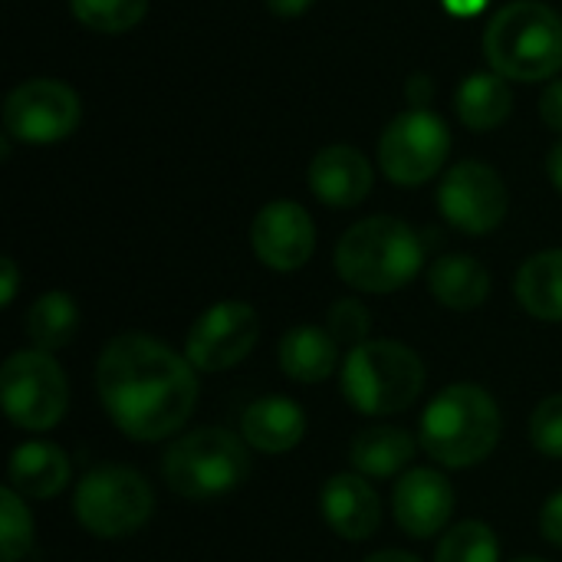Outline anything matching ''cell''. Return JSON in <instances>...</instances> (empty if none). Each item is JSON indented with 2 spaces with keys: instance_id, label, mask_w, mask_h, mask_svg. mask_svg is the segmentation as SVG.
Returning a JSON list of instances; mask_svg holds the SVG:
<instances>
[{
  "instance_id": "obj_1",
  "label": "cell",
  "mask_w": 562,
  "mask_h": 562,
  "mask_svg": "<svg viewBox=\"0 0 562 562\" xmlns=\"http://www.w3.org/2000/svg\"><path fill=\"white\" fill-rule=\"evenodd\" d=\"M95 392L125 438L151 445L184 428L198 405V375L171 346L145 333H122L95 362Z\"/></svg>"
},
{
  "instance_id": "obj_2",
  "label": "cell",
  "mask_w": 562,
  "mask_h": 562,
  "mask_svg": "<svg viewBox=\"0 0 562 562\" xmlns=\"http://www.w3.org/2000/svg\"><path fill=\"white\" fill-rule=\"evenodd\" d=\"M418 431L428 458H435L441 468L464 471L494 454L501 445L504 418L491 392L471 382H458L431 398Z\"/></svg>"
},
{
  "instance_id": "obj_3",
  "label": "cell",
  "mask_w": 562,
  "mask_h": 562,
  "mask_svg": "<svg viewBox=\"0 0 562 562\" xmlns=\"http://www.w3.org/2000/svg\"><path fill=\"white\" fill-rule=\"evenodd\" d=\"M425 263L422 237L398 217H366L336 244V273L359 293H395Z\"/></svg>"
},
{
  "instance_id": "obj_4",
  "label": "cell",
  "mask_w": 562,
  "mask_h": 562,
  "mask_svg": "<svg viewBox=\"0 0 562 562\" xmlns=\"http://www.w3.org/2000/svg\"><path fill=\"white\" fill-rule=\"evenodd\" d=\"M484 53L504 79H553L562 69V16L540 0H514L487 23Z\"/></svg>"
},
{
  "instance_id": "obj_5",
  "label": "cell",
  "mask_w": 562,
  "mask_h": 562,
  "mask_svg": "<svg viewBox=\"0 0 562 562\" xmlns=\"http://www.w3.org/2000/svg\"><path fill=\"white\" fill-rule=\"evenodd\" d=\"M425 392V362L415 349L392 339H369L342 362V395L369 418L412 408Z\"/></svg>"
},
{
  "instance_id": "obj_6",
  "label": "cell",
  "mask_w": 562,
  "mask_h": 562,
  "mask_svg": "<svg viewBox=\"0 0 562 562\" xmlns=\"http://www.w3.org/2000/svg\"><path fill=\"white\" fill-rule=\"evenodd\" d=\"M161 477L184 501L224 497L250 477L247 441L224 428H198L181 435L161 458Z\"/></svg>"
},
{
  "instance_id": "obj_7",
  "label": "cell",
  "mask_w": 562,
  "mask_h": 562,
  "mask_svg": "<svg viewBox=\"0 0 562 562\" xmlns=\"http://www.w3.org/2000/svg\"><path fill=\"white\" fill-rule=\"evenodd\" d=\"M155 510L151 484L122 464L89 471L72 494V514L79 527L99 540H125L148 524Z\"/></svg>"
},
{
  "instance_id": "obj_8",
  "label": "cell",
  "mask_w": 562,
  "mask_h": 562,
  "mask_svg": "<svg viewBox=\"0 0 562 562\" xmlns=\"http://www.w3.org/2000/svg\"><path fill=\"white\" fill-rule=\"evenodd\" d=\"M0 392L7 418L23 431H49L63 422L69 405V382L49 352H13L0 369Z\"/></svg>"
},
{
  "instance_id": "obj_9",
  "label": "cell",
  "mask_w": 562,
  "mask_h": 562,
  "mask_svg": "<svg viewBox=\"0 0 562 562\" xmlns=\"http://www.w3.org/2000/svg\"><path fill=\"white\" fill-rule=\"evenodd\" d=\"M451 151V132L448 125L428 112V109H412L402 112L398 119L389 122L379 142V161L389 181L415 188L431 181Z\"/></svg>"
},
{
  "instance_id": "obj_10",
  "label": "cell",
  "mask_w": 562,
  "mask_h": 562,
  "mask_svg": "<svg viewBox=\"0 0 562 562\" xmlns=\"http://www.w3.org/2000/svg\"><path fill=\"white\" fill-rule=\"evenodd\" d=\"M79 95L59 79H26L3 102V128L26 145H49L76 132Z\"/></svg>"
},
{
  "instance_id": "obj_11",
  "label": "cell",
  "mask_w": 562,
  "mask_h": 562,
  "mask_svg": "<svg viewBox=\"0 0 562 562\" xmlns=\"http://www.w3.org/2000/svg\"><path fill=\"white\" fill-rule=\"evenodd\" d=\"M260 339V319L250 303L221 300L207 306L184 339V356L198 372H224L240 366Z\"/></svg>"
},
{
  "instance_id": "obj_12",
  "label": "cell",
  "mask_w": 562,
  "mask_h": 562,
  "mask_svg": "<svg viewBox=\"0 0 562 562\" xmlns=\"http://www.w3.org/2000/svg\"><path fill=\"white\" fill-rule=\"evenodd\" d=\"M507 204L510 198L504 178L484 161L454 165L438 188V207L445 221L461 234H474V237L497 231L507 217Z\"/></svg>"
},
{
  "instance_id": "obj_13",
  "label": "cell",
  "mask_w": 562,
  "mask_h": 562,
  "mask_svg": "<svg viewBox=\"0 0 562 562\" xmlns=\"http://www.w3.org/2000/svg\"><path fill=\"white\" fill-rule=\"evenodd\" d=\"M250 244L263 267L277 273H293L316 250V224L310 211L296 201H273L254 217Z\"/></svg>"
},
{
  "instance_id": "obj_14",
  "label": "cell",
  "mask_w": 562,
  "mask_h": 562,
  "mask_svg": "<svg viewBox=\"0 0 562 562\" xmlns=\"http://www.w3.org/2000/svg\"><path fill=\"white\" fill-rule=\"evenodd\" d=\"M392 514L412 540H428L448 527V517L454 514V487L441 471L415 468L395 484Z\"/></svg>"
},
{
  "instance_id": "obj_15",
  "label": "cell",
  "mask_w": 562,
  "mask_h": 562,
  "mask_svg": "<svg viewBox=\"0 0 562 562\" xmlns=\"http://www.w3.org/2000/svg\"><path fill=\"white\" fill-rule=\"evenodd\" d=\"M319 507H323V517L333 527V533L349 543H362V540L375 537V530L382 524L379 494L372 491L369 477H362V474H333L323 484Z\"/></svg>"
},
{
  "instance_id": "obj_16",
  "label": "cell",
  "mask_w": 562,
  "mask_h": 562,
  "mask_svg": "<svg viewBox=\"0 0 562 562\" xmlns=\"http://www.w3.org/2000/svg\"><path fill=\"white\" fill-rule=\"evenodd\" d=\"M310 191L326 207H356L372 191V165L352 145H329L310 161Z\"/></svg>"
},
{
  "instance_id": "obj_17",
  "label": "cell",
  "mask_w": 562,
  "mask_h": 562,
  "mask_svg": "<svg viewBox=\"0 0 562 562\" xmlns=\"http://www.w3.org/2000/svg\"><path fill=\"white\" fill-rule=\"evenodd\" d=\"M240 435L260 454H286L306 435V412L286 395L257 398L240 418Z\"/></svg>"
},
{
  "instance_id": "obj_18",
  "label": "cell",
  "mask_w": 562,
  "mask_h": 562,
  "mask_svg": "<svg viewBox=\"0 0 562 562\" xmlns=\"http://www.w3.org/2000/svg\"><path fill=\"white\" fill-rule=\"evenodd\" d=\"M10 487L20 497L30 501H49L56 494L66 491L72 468L69 458L59 445L49 441H23L20 448H13L10 454V468H7Z\"/></svg>"
},
{
  "instance_id": "obj_19",
  "label": "cell",
  "mask_w": 562,
  "mask_h": 562,
  "mask_svg": "<svg viewBox=\"0 0 562 562\" xmlns=\"http://www.w3.org/2000/svg\"><path fill=\"white\" fill-rule=\"evenodd\" d=\"M277 356H280V369L286 379L300 385H313V382H326L336 372L339 342L329 336V329L300 323L280 336Z\"/></svg>"
},
{
  "instance_id": "obj_20",
  "label": "cell",
  "mask_w": 562,
  "mask_h": 562,
  "mask_svg": "<svg viewBox=\"0 0 562 562\" xmlns=\"http://www.w3.org/2000/svg\"><path fill=\"white\" fill-rule=\"evenodd\" d=\"M428 286L431 296L458 313L477 310L487 303L491 296V273L481 260L468 257V254H448L441 257L431 273H428Z\"/></svg>"
},
{
  "instance_id": "obj_21",
  "label": "cell",
  "mask_w": 562,
  "mask_h": 562,
  "mask_svg": "<svg viewBox=\"0 0 562 562\" xmlns=\"http://www.w3.org/2000/svg\"><path fill=\"white\" fill-rule=\"evenodd\" d=\"M517 303L543 319V323H562V250H543L530 257L514 280Z\"/></svg>"
},
{
  "instance_id": "obj_22",
  "label": "cell",
  "mask_w": 562,
  "mask_h": 562,
  "mask_svg": "<svg viewBox=\"0 0 562 562\" xmlns=\"http://www.w3.org/2000/svg\"><path fill=\"white\" fill-rule=\"evenodd\" d=\"M415 438L402 428H366L356 435L352 448H349V461L362 477H395L398 471H405L415 458Z\"/></svg>"
},
{
  "instance_id": "obj_23",
  "label": "cell",
  "mask_w": 562,
  "mask_h": 562,
  "mask_svg": "<svg viewBox=\"0 0 562 562\" xmlns=\"http://www.w3.org/2000/svg\"><path fill=\"white\" fill-rule=\"evenodd\" d=\"M454 105L468 128L491 132L501 122H507V115L514 109V95L501 72H474L461 82Z\"/></svg>"
},
{
  "instance_id": "obj_24",
  "label": "cell",
  "mask_w": 562,
  "mask_h": 562,
  "mask_svg": "<svg viewBox=\"0 0 562 562\" xmlns=\"http://www.w3.org/2000/svg\"><path fill=\"white\" fill-rule=\"evenodd\" d=\"M76 333H79V306L63 290H49L36 296L33 306L26 310V336L40 352L66 349L76 339Z\"/></svg>"
},
{
  "instance_id": "obj_25",
  "label": "cell",
  "mask_w": 562,
  "mask_h": 562,
  "mask_svg": "<svg viewBox=\"0 0 562 562\" xmlns=\"http://www.w3.org/2000/svg\"><path fill=\"white\" fill-rule=\"evenodd\" d=\"M435 562H501L497 533L481 520H464L441 537Z\"/></svg>"
},
{
  "instance_id": "obj_26",
  "label": "cell",
  "mask_w": 562,
  "mask_h": 562,
  "mask_svg": "<svg viewBox=\"0 0 562 562\" xmlns=\"http://www.w3.org/2000/svg\"><path fill=\"white\" fill-rule=\"evenodd\" d=\"M72 16L95 33H125L142 23L148 0H69Z\"/></svg>"
},
{
  "instance_id": "obj_27",
  "label": "cell",
  "mask_w": 562,
  "mask_h": 562,
  "mask_svg": "<svg viewBox=\"0 0 562 562\" xmlns=\"http://www.w3.org/2000/svg\"><path fill=\"white\" fill-rule=\"evenodd\" d=\"M10 484L0 491V557L3 562H20L33 543V517Z\"/></svg>"
},
{
  "instance_id": "obj_28",
  "label": "cell",
  "mask_w": 562,
  "mask_h": 562,
  "mask_svg": "<svg viewBox=\"0 0 562 562\" xmlns=\"http://www.w3.org/2000/svg\"><path fill=\"white\" fill-rule=\"evenodd\" d=\"M326 329L329 336L339 342V346H362L369 342V329H372V313L362 300H336L329 306V316H326Z\"/></svg>"
},
{
  "instance_id": "obj_29",
  "label": "cell",
  "mask_w": 562,
  "mask_h": 562,
  "mask_svg": "<svg viewBox=\"0 0 562 562\" xmlns=\"http://www.w3.org/2000/svg\"><path fill=\"white\" fill-rule=\"evenodd\" d=\"M530 438L543 458L562 461V395H550L537 405L530 418Z\"/></svg>"
},
{
  "instance_id": "obj_30",
  "label": "cell",
  "mask_w": 562,
  "mask_h": 562,
  "mask_svg": "<svg viewBox=\"0 0 562 562\" xmlns=\"http://www.w3.org/2000/svg\"><path fill=\"white\" fill-rule=\"evenodd\" d=\"M540 530H543V537H547L553 547H562V491L560 494H553V497L543 504Z\"/></svg>"
},
{
  "instance_id": "obj_31",
  "label": "cell",
  "mask_w": 562,
  "mask_h": 562,
  "mask_svg": "<svg viewBox=\"0 0 562 562\" xmlns=\"http://www.w3.org/2000/svg\"><path fill=\"white\" fill-rule=\"evenodd\" d=\"M540 115L553 132H562V79H553L547 86V92L540 99Z\"/></svg>"
},
{
  "instance_id": "obj_32",
  "label": "cell",
  "mask_w": 562,
  "mask_h": 562,
  "mask_svg": "<svg viewBox=\"0 0 562 562\" xmlns=\"http://www.w3.org/2000/svg\"><path fill=\"white\" fill-rule=\"evenodd\" d=\"M16 283H20L16 263H13L10 257H3V260H0V306H10V303H13Z\"/></svg>"
},
{
  "instance_id": "obj_33",
  "label": "cell",
  "mask_w": 562,
  "mask_h": 562,
  "mask_svg": "<svg viewBox=\"0 0 562 562\" xmlns=\"http://www.w3.org/2000/svg\"><path fill=\"white\" fill-rule=\"evenodd\" d=\"M313 3H316V0H267L270 13H277V16H300V13H306Z\"/></svg>"
},
{
  "instance_id": "obj_34",
  "label": "cell",
  "mask_w": 562,
  "mask_h": 562,
  "mask_svg": "<svg viewBox=\"0 0 562 562\" xmlns=\"http://www.w3.org/2000/svg\"><path fill=\"white\" fill-rule=\"evenodd\" d=\"M431 92H435V89H431V79H428V76H412V82H408V99H412V102L422 105V102L431 99Z\"/></svg>"
},
{
  "instance_id": "obj_35",
  "label": "cell",
  "mask_w": 562,
  "mask_h": 562,
  "mask_svg": "<svg viewBox=\"0 0 562 562\" xmlns=\"http://www.w3.org/2000/svg\"><path fill=\"white\" fill-rule=\"evenodd\" d=\"M445 7L454 13V16H474L487 7V0H445Z\"/></svg>"
},
{
  "instance_id": "obj_36",
  "label": "cell",
  "mask_w": 562,
  "mask_h": 562,
  "mask_svg": "<svg viewBox=\"0 0 562 562\" xmlns=\"http://www.w3.org/2000/svg\"><path fill=\"white\" fill-rule=\"evenodd\" d=\"M547 171H550V181L562 191V142L553 145V151H550V158H547Z\"/></svg>"
},
{
  "instance_id": "obj_37",
  "label": "cell",
  "mask_w": 562,
  "mask_h": 562,
  "mask_svg": "<svg viewBox=\"0 0 562 562\" xmlns=\"http://www.w3.org/2000/svg\"><path fill=\"white\" fill-rule=\"evenodd\" d=\"M366 562H422V560H418V557H412V553H402V550H382V553L369 557Z\"/></svg>"
},
{
  "instance_id": "obj_38",
  "label": "cell",
  "mask_w": 562,
  "mask_h": 562,
  "mask_svg": "<svg viewBox=\"0 0 562 562\" xmlns=\"http://www.w3.org/2000/svg\"><path fill=\"white\" fill-rule=\"evenodd\" d=\"M514 562H547V560H537V557H520V560Z\"/></svg>"
}]
</instances>
